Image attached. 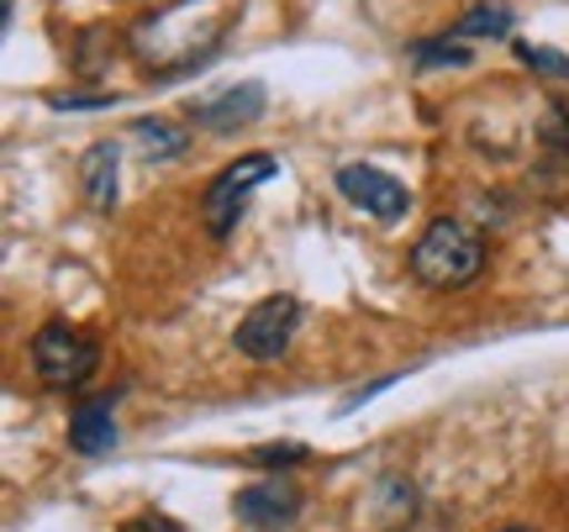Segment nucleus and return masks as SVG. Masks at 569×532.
<instances>
[{"label":"nucleus","mask_w":569,"mask_h":532,"mask_svg":"<svg viewBox=\"0 0 569 532\" xmlns=\"http://www.w3.org/2000/svg\"><path fill=\"white\" fill-rule=\"evenodd\" d=\"M517 59L528 63L532 74H549V80H569V59L559 48H538V42H517Z\"/></svg>","instance_id":"ddd939ff"},{"label":"nucleus","mask_w":569,"mask_h":532,"mask_svg":"<svg viewBox=\"0 0 569 532\" xmlns=\"http://www.w3.org/2000/svg\"><path fill=\"white\" fill-rule=\"evenodd\" d=\"M511 32V6L501 0H480V6H469L465 17L453 21V38H507Z\"/></svg>","instance_id":"9b49d317"},{"label":"nucleus","mask_w":569,"mask_h":532,"mask_svg":"<svg viewBox=\"0 0 569 532\" xmlns=\"http://www.w3.org/2000/svg\"><path fill=\"white\" fill-rule=\"evenodd\" d=\"M69 449L84 453V459H101V453L117 449V416H111L106 395L74 406V416H69Z\"/></svg>","instance_id":"6e6552de"},{"label":"nucleus","mask_w":569,"mask_h":532,"mask_svg":"<svg viewBox=\"0 0 569 532\" xmlns=\"http://www.w3.org/2000/svg\"><path fill=\"white\" fill-rule=\"evenodd\" d=\"M32 369H38V380L48 390H80L84 380L101 369V349H96V338H84L80 328L48 322V328H38V338H32Z\"/></svg>","instance_id":"f03ea898"},{"label":"nucleus","mask_w":569,"mask_h":532,"mask_svg":"<svg viewBox=\"0 0 569 532\" xmlns=\"http://www.w3.org/2000/svg\"><path fill=\"white\" fill-rule=\"evenodd\" d=\"M369 506H375V522L386 532H401V528H411V516H417V491H411L401 474H380Z\"/></svg>","instance_id":"9d476101"},{"label":"nucleus","mask_w":569,"mask_h":532,"mask_svg":"<svg viewBox=\"0 0 569 532\" xmlns=\"http://www.w3.org/2000/svg\"><path fill=\"white\" fill-rule=\"evenodd\" d=\"M480 269H486V243H480V232L459 217H438V222H427V232L417 238L411 248V274H417V285L427 290H465L480 280Z\"/></svg>","instance_id":"f257e3e1"},{"label":"nucleus","mask_w":569,"mask_h":532,"mask_svg":"<svg viewBox=\"0 0 569 532\" xmlns=\"http://www.w3.org/2000/svg\"><path fill=\"white\" fill-rule=\"evenodd\" d=\"M417 63H427V69H432V63H453V69H459V63H469V48L459 38H453V42H448V38L417 42Z\"/></svg>","instance_id":"dca6fc26"},{"label":"nucleus","mask_w":569,"mask_h":532,"mask_svg":"<svg viewBox=\"0 0 569 532\" xmlns=\"http://www.w3.org/2000/svg\"><path fill=\"white\" fill-rule=\"evenodd\" d=\"M132 132H138L142 138V153H148V159H180L184 153V143H190V138H184V127H174V122H163V117H138V122H132Z\"/></svg>","instance_id":"f8f14e48"},{"label":"nucleus","mask_w":569,"mask_h":532,"mask_svg":"<svg viewBox=\"0 0 569 532\" xmlns=\"http://www.w3.org/2000/svg\"><path fill=\"white\" fill-rule=\"evenodd\" d=\"M301 328V301L296 295H264L259 307H248V317L232 332V349L253 359V364H269L290 349V338Z\"/></svg>","instance_id":"20e7f679"},{"label":"nucleus","mask_w":569,"mask_h":532,"mask_svg":"<svg viewBox=\"0 0 569 532\" xmlns=\"http://www.w3.org/2000/svg\"><path fill=\"white\" fill-rule=\"evenodd\" d=\"M311 453L301 443H264V449H248V464H264V470H290V464H306Z\"/></svg>","instance_id":"2eb2a0df"},{"label":"nucleus","mask_w":569,"mask_h":532,"mask_svg":"<svg viewBox=\"0 0 569 532\" xmlns=\"http://www.w3.org/2000/svg\"><path fill=\"white\" fill-rule=\"evenodd\" d=\"M127 532H180V522H169V516H159V512H142Z\"/></svg>","instance_id":"f3484780"},{"label":"nucleus","mask_w":569,"mask_h":532,"mask_svg":"<svg viewBox=\"0 0 569 532\" xmlns=\"http://www.w3.org/2000/svg\"><path fill=\"white\" fill-rule=\"evenodd\" d=\"M501 532H528V528H501Z\"/></svg>","instance_id":"a211bd4d"},{"label":"nucleus","mask_w":569,"mask_h":532,"mask_svg":"<svg viewBox=\"0 0 569 532\" xmlns=\"http://www.w3.org/2000/svg\"><path fill=\"white\" fill-rule=\"evenodd\" d=\"M338 190H343L348 205H359L365 217H375V222H401L407 217V184L396 180V174H386V169L375 164H343L338 169Z\"/></svg>","instance_id":"39448f33"},{"label":"nucleus","mask_w":569,"mask_h":532,"mask_svg":"<svg viewBox=\"0 0 569 532\" xmlns=\"http://www.w3.org/2000/svg\"><path fill=\"white\" fill-rule=\"evenodd\" d=\"M232 512L243 516L248 528L259 532H280L301 516V485L284 480V474H269V480H253L243 491L232 495Z\"/></svg>","instance_id":"423d86ee"},{"label":"nucleus","mask_w":569,"mask_h":532,"mask_svg":"<svg viewBox=\"0 0 569 532\" xmlns=\"http://www.w3.org/2000/svg\"><path fill=\"white\" fill-rule=\"evenodd\" d=\"M274 169L280 164H274L269 153H243L238 164H227L217 180L206 184V195H201L206 232H211V238H227V232L238 227V217H243L248 195H253L264 180H274Z\"/></svg>","instance_id":"7ed1b4c3"},{"label":"nucleus","mask_w":569,"mask_h":532,"mask_svg":"<svg viewBox=\"0 0 569 532\" xmlns=\"http://www.w3.org/2000/svg\"><path fill=\"white\" fill-rule=\"evenodd\" d=\"M117 169H122V143H117V138H101V143L84 148L80 184H84V201L96 205V211H111V205H117Z\"/></svg>","instance_id":"1a4fd4ad"},{"label":"nucleus","mask_w":569,"mask_h":532,"mask_svg":"<svg viewBox=\"0 0 569 532\" xmlns=\"http://www.w3.org/2000/svg\"><path fill=\"white\" fill-rule=\"evenodd\" d=\"M259 117H264V84H232V90H217L206 101H190V122L206 127V132H238Z\"/></svg>","instance_id":"0eeeda50"},{"label":"nucleus","mask_w":569,"mask_h":532,"mask_svg":"<svg viewBox=\"0 0 569 532\" xmlns=\"http://www.w3.org/2000/svg\"><path fill=\"white\" fill-rule=\"evenodd\" d=\"M538 143L553 148L559 159H569V106H549L543 122H538Z\"/></svg>","instance_id":"4468645a"}]
</instances>
